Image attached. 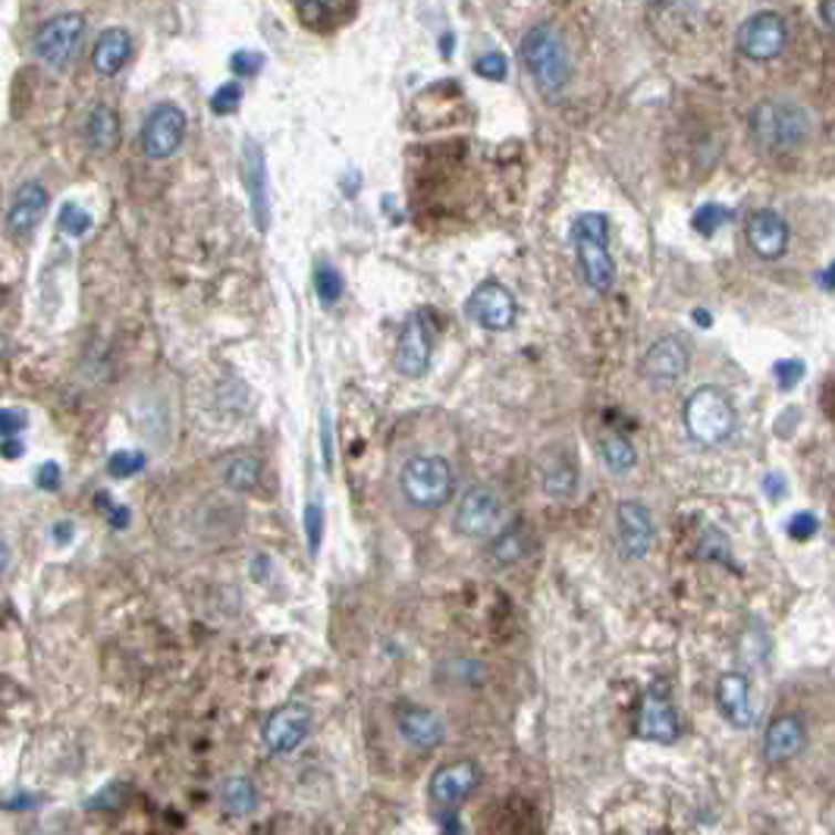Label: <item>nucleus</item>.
Wrapping results in <instances>:
<instances>
[{
	"label": "nucleus",
	"instance_id": "a19ab883",
	"mask_svg": "<svg viewBox=\"0 0 835 835\" xmlns=\"http://www.w3.org/2000/svg\"><path fill=\"white\" fill-rule=\"evenodd\" d=\"M785 531H789L792 541H811L816 531H820V522H816V515H811V512H797V515H792V522H789Z\"/></svg>",
	"mask_w": 835,
	"mask_h": 835
},
{
	"label": "nucleus",
	"instance_id": "423d86ee",
	"mask_svg": "<svg viewBox=\"0 0 835 835\" xmlns=\"http://www.w3.org/2000/svg\"><path fill=\"white\" fill-rule=\"evenodd\" d=\"M85 39V17L82 13H58L44 20L32 35V54L48 66L63 73L73 60Z\"/></svg>",
	"mask_w": 835,
	"mask_h": 835
},
{
	"label": "nucleus",
	"instance_id": "7c9ffc66",
	"mask_svg": "<svg viewBox=\"0 0 835 835\" xmlns=\"http://www.w3.org/2000/svg\"><path fill=\"white\" fill-rule=\"evenodd\" d=\"M314 290H317V299H321V305H336L340 299H343V292H346V283H343V273L336 271L333 264H317V271H314Z\"/></svg>",
	"mask_w": 835,
	"mask_h": 835
},
{
	"label": "nucleus",
	"instance_id": "6e6552de",
	"mask_svg": "<svg viewBox=\"0 0 835 835\" xmlns=\"http://www.w3.org/2000/svg\"><path fill=\"white\" fill-rule=\"evenodd\" d=\"M500 522H503V497L487 484L468 487L452 512V531L468 541L493 534Z\"/></svg>",
	"mask_w": 835,
	"mask_h": 835
},
{
	"label": "nucleus",
	"instance_id": "7ed1b4c3",
	"mask_svg": "<svg viewBox=\"0 0 835 835\" xmlns=\"http://www.w3.org/2000/svg\"><path fill=\"white\" fill-rule=\"evenodd\" d=\"M572 246H575V261L587 290L609 292L616 286V261L609 252V217L587 211L575 217L572 223Z\"/></svg>",
	"mask_w": 835,
	"mask_h": 835
},
{
	"label": "nucleus",
	"instance_id": "f257e3e1",
	"mask_svg": "<svg viewBox=\"0 0 835 835\" xmlns=\"http://www.w3.org/2000/svg\"><path fill=\"white\" fill-rule=\"evenodd\" d=\"M522 63L534 88L553 101L568 88L572 82V51L565 35L550 20L534 22L522 35Z\"/></svg>",
	"mask_w": 835,
	"mask_h": 835
},
{
	"label": "nucleus",
	"instance_id": "20e7f679",
	"mask_svg": "<svg viewBox=\"0 0 835 835\" xmlns=\"http://www.w3.org/2000/svg\"><path fill=\"white\" fill-rule=\"evenodd\" d=\"M399 490L403 500L418 512H437L452 500L456 490V471L449 466V459L434 456V452H418L406 459V466L399 471Z\"/></svg>",
	"mask_w": 835,
	"mask_h": 835
},
{
	"label": "nucleus",
	"instance_id": "e433bc0d",
	"mask_svg": "<svg viewBox=\"0 0 835 835\" xmlns=\"http://www.w3.org/2000/svg\"><path fill=\"white\" fill-rule=\"evenodd\" d=\"M474 73L481 79H490V82H505L509 76V60L500 51H484L474 60Z\"/></svg>",
	"mask_w": 835,
	"mask_h": 835
},
{
	"label": "nucleus",
	"instance_id": "58836bf2",
	"mask_svg": "<svg viewBox=\"0 0 835 835\" xmlns=\"http://www.w3.org/2000/svg\"><path fill=\"white\" fill-rule=\"evenodd\" d=\"M801 377H804V362L801 358H785V362L776 365V384L782 393L795 389L801 384Z\"/></svg>",
	"mask_w": 835,
	"mask_h": 835
},
{
	"label": "nucleus",
	"instance_id": "c03bdc74",
	"mask_svg": "<svg viewBox=\"0 0 835 835\" xmlns=\"http://www.w3.org/2000/svg\"><path fill=\"white\" fill-rule=\"evenodd\" d=\"M321 447H324V462H327V468H333V437L327 415H321Z\"/></svg>",
	"mask_w": 835,
	"mask_h": 835
},
{
	"label": "nucleus",
	"instance_id": "dca6fc26",
	"mask_svg": "<svg viewBox=\"0 0 835 835\" xmlns=\"http://www.w3.org/2000/svg\"><path fill=\"white\" fill-rule=\"evenodd\" d=\"M481 770L471 760H452L443 763L434 776H430L428 797L434 801L437 811H452L478 789Z\"/></svg>",
	"mask_w": 835,
	"mask_h": 835
},
{
	"label": "nucleus",
	"instance_id": "a18cd8bd",
	"mask_svg": "<svg viewBox=\"0 0 835 835\" xmlns=\"http://www.w3.org/2000/svg\"><path fill=\"white\" fill-rule=\"evenodd\" d=\"M73 534H76L73 522H54V525H51V541H54V544H60V546L70 544V541H73Z\"/></svg>",
	"mask_w": 835,
	"mask_h": 835
},
{
	"label": "nucleus",
	"instance_id": "c85d7f7f",
	"mask_svg": "<svg viewBox=\"0 0 835 835\" xmlns=\"http://www.w3.org/2000/svg\"><path fill=\"white\" fill-rule=\"evenodd\" d=\"M220 801L233 814H249L258 807V789L249 776H230L220 789Z\"/></svg>",
	"mask_w": 835,
	"mask_h": 835
},
{
	"label": "nucleus",
	"instance_id": "9b49d317",
	"mask_svg": "<svg viewBox=\"0 0 835 835\" xmlns=\"http://www.w3.org/2000/svg\"><path fill=\"white\" fill-rule=\"evenodd\" d=\"M691 365V346L679 333H666L660 340H654L641 358V374L647 384L669 387L688 374Z\"/></svg>",
	"mask_w": 835,
	"mask_h": 835
},
{
	"label": "nucleus",
	"instance_id": "412c9836",
	"mask_svg": "<svg viewBox=\"0 0 835 835\" xmlns=\"http://www.w3.org/2000/svg\"><path fill=\"white\" fill-rule=\"evenodd\" d=\"M717 703L719 713L729 719L735 729H751L758 719V707L751 698V681L744 679L741 672H726L717 681Z\"/></svg>",
	"mask_w": 835,
	"mask_h": 835
},
{
	"label": "nucleus",
	"instance_id": "393cba45",
	"mask_svg": "<svg viewBox=\"0 0 835 835\" xmlns=\"http://www.w3.org/2000/svg\"><path fill=\"white\" fill-rule=\"evenodd\" d=\"M531 550V525L525 519H515L505 528H500V534L490 541V563L509 568V565L522 563Z\"/></svg>",
	"mask_w": 835,
	"mask_h": 835
},
{
	"label": "nucleus",
	"instance_id": "f8f14e48",
	"mask_svg": "<svg viewBox=\"0 0 835 835\" xmlns=\"http://www.w3.org/2000/svg\"><path fill=\"white\" fill-rule=\"evenodd\" d=\"M311 732V710L309 703H283L280 710H273L264 729H261V741L271 751L273 758H286L292 751L302 748V741L309 739Z\"/></svg>",
	"mask_w": 835,
	"mask_h": 835
},
{
	"label": "nucleus",
	"instance_id": "39448f33",
	"mask_svg": "<svg viewBox=\"0 0 835 835\" xmlns=\"http://www.w3.org/2000/svg\"><path fill=\"white\" fill-rule=\"evenodd\" d=\"M681 421H685V430H688V437L695 443H700V447H719L735 430V408L729 403L726 389L707 384V387H698L685 399Z\"/></svg>",
	"mask_w": 835,
	"mask_h": 835
},
{
	"label": "nucleus",
	"instance_id": "a878e982",
	"mask_svg": "<svg viewBox=\"0 0 835 835\" xmlns=\"http://www.w3.org/2000/svg\"><path fill=\"white\" fill-rule=\"evenodd\" d=\"M82 136H85V145H88L92 152H111L119 138L117 111H114L111 104H95V107L88 111V117H85Z\"/></svg>",
	"mask_w": 835,
	"mask_h": 835
},
{
	"label": "nucleus",
	"instance_id": "c756f323",
	"mask_svg": "<svg viewBox=\"0 0 835 835\" xmlns=\"http://www.w3.org/2000/svg\"><path fill=\"white\" fill-rule=\"evenodd\" d=\"M22 430H25V411L22 408H3L0 411V440H3V459H20L25 452L22 443Z\"/></svg>",
	"mask_w": 835,
	"mask_h": 835
},
{
	"label": "nucleus",
	"instance_id": "6ab92c4d",
	"mask_svg": "<svg viewBox=\"0 0 835 835\" xmlns=\"http://www.w3.org/2000/svg\"><path fill=\"white\" fill-rule=\"evenodd\" d=\"M396 729H399V735H403L408 748H415V751H434L447 739L443 717L437 710H430V707H418V703H408L396 713Z\"/></svg>",
	"mask_w": 835,
	"mask_h": 835
},
{
	"label": "nucleus",
	"instance_id": "5701e85b",
	"mask_svg": "<svg viewBox=\"0 0 835 835\" xmlns=\"http://www.w3.org/2000/svg\"><path fill=\"white\" fill-rule=\"evenodd\" d=\"M133 58V39L126 29L119 25H111L104 29L95 41V51H92V66H95L97 76H117L119 70L129 63Z\"/></svg>",
	"mask_w": 835,
	"mask_h": 835
},
{
	"label": "nucleus",
	"instance_id": "3c124183",
	"mask_svg": "<svg viewBox=\"0 0 835 835\" xmlns=\"http://www.w3.org/2000/svg\"><path fill=\"white\" fill-rule=\"evenodd\" d=\"M826 411H829V418H835V387H829L826 393Z\"/></svg>",
	"mask_w": 835,
	"mask_h": 835
},
{
	"label": "nucleus",
	"instance_id": "0eeeda50",
	"mask_svg": "<svg viewBox=\"0 0 835 835\" xmlns=\"http://www.w3.org/2000/svg\"><path fill=\"white\" fill-rule=\"evenodd\" d=\"M186 133H189V119L182 114V107L174 101H160L145 114V123H142V136H138L142 155L148 160H170L182 148Z\"/></svg>",
	"mask_w": 835,
	"mask_h": 835
},
{
	"label": "nucleus",
	"instance_id": "72a5a7b5",
	"mask_svg": "<svg viewBox=\"0 0 835 835\" xmlns=\"http://www.w3.org/2000/svg\"><path fill=\"white\" fill-rule=\"evenodd\" d=\"M58 223H60V233L79 239V236H85L88 230H92V215H88L82 205H76V201H66V205L60 208Z\"/></svg>",
	"mask_w": 835,
	"mask_h": 835
},
{
	"label": "nucleus",
	"instance_id": "37998d69",
	"mask_svg": "<svg viewBox=\"0 0 835 835\" xmlns=\"http://www.w3.org/2000/svg\"><path fill=\"white\" fill-rule=\"evenodd\" d=\"M35 481H39L41 490H51V493H54V490H60V466H58V462H44V466L39 468V478H35Z\"/></svg>",
	"mask_w": 835,
	"mask_h": 835
},
{
	"label": "nucleus",
	"instance_id": "603ef678",
	"mask_svg": "<svg viewBox=\"0 0 835 835\" xmlns=\"http://www.w3.org/2000/svg\"><path fill=\"white\" fill-rule=\"evenodd\" d=\"M695 321H700V327H710V314L707 311H695Z\"/></svg>",
	"mask_w": 835,
	"mask_h": 835
},
{
	"label": "nucleus",
	"instance_id": "49530a36",
	"mask_svg": "<svg viewBox=\"0 0 835 835\" xmlns=\"http://www.w3.org/2000/svg\"><path fill=\"white\" fill-rule=\"evenodd\" d=\"M32 804H35V797L29 792H17V795L7 797V811H29Z\"/></svg>",
	"mask_w": 835,
	"mask_h": 835
},
{
	"label": "nucleus",
	"instance_id": "8fccbe9b",
	"mask_svg": "<svg viewBox=\"0 0 835 835\" xmlns=\"http://www.w3.org/2000/svg\"><path fill=\"white\" fill-rule=\"evenodd\" d=\"M820 283H823L826 290H835V264H833V268H826V271H823Z\"/></svg>",
	"mask_w": 835,
	"mask_h": 835
},
{
	"label": "nucleus",
	"instance_id": "aec40b11",
	"mask_svg": "<svg viewBox=\"0 0 835 835\" xmlns=\"http://www.w3.org/2000/svg\"><path fill=\"white\" fill-rule=\"evenodd\" d=\"M744 239L751 246V252L763 261H776L789 249V223L785 217L776 215L773 208H760L751 215L744 227Z\"/></svg>",
	"mask_w": 835,
	"mask_h": 835
},
{
	"label": "nucleus",
	"instance_id": "4be33fe9",
	"mask_svg": "<svg viewBox=\"0 0 835 835\" xmlns=\"http://www.w3.org/2000/svg\"><path fill=\"white\" fill-rule=\"evenodd\" d=\"M804 748V722L795 713H782L770 726L763 735V758L770 763H782L792 760Z\"/></svg>",
	"mask_w": 835,
	"mask_h": 835
},
{
	"label": "nucleus",
	"instance_id": "4c0bfd02",
	"mask_svg": "<svg viewBox=\"0 0 835 835\" xmlns=\"http://www.w3.org/2000/svg\"><path fill=\"white\" fill-rule=\"evenodd\" d=\"M302 522H305V541H309L311 556H314L321 550V541H324V509L314 503V500H309Z\"/></svg>",
	"mask_w": 835,
	"mask_h": 835
},
{
	"label": "nucleus",
	"instance_id": "f704fd0d",
	"mask_svg": "<svg viewBox=\"0 0 835 835\" xmlns=\"http://www.w3.org/2000/svg\"><path fill=\"white\" fill-rule=\"evenodd\" d=\"M355 7H346V3H321V0H305V3H295V13L302 20L309 22L311 29H321L324 22L331 20L333 13H352Z\"/></svg>",
	"mask_w": 835,
	"mask_h": 835
},
{
	"label": "nucleus",
	"instance_id": "c9c22d12",
	"mask_svg": "<svg viewBox=\"0 0 835 835\" xmlns=\"http://www.w3.org/2000/svg\"><path fill=\"white\" fill-rule=\"evenodd\" d=\"M239 107H242V85L239 82H223L211 95V114L217 117H233Z\"/></svg>",
	"mask_w": 835,
	"mask_h": 835
},
{
	"label": "nucleus",
	"instance_id": "b1692460",
	"mask_svg": "<svg viewBox=\"0 0 835 835\" xmlns=\"http://www.w3.org/2000/svg\"><path fill=\"white\" fill-rule=\"evenodd\" d=\"M541 484H544L550 497L572 500L578 493V462L568 452H563V449L546 452L544 468H541Z\"/></svg>",
	"mask_w": 835,
	"mask_h": 835
},
{
	"label": "nucleus",
	"instance_id": "f03ea898",
	"mask_svg": "<svg viewBox=\"0 0 835 835\" xmlns=\"http://www.w3.org/2000/svg\"><path fill=\"white\" fill-rule=\"evenodd\" d=\"M751 138L770 155H795L814 133V117L792 97H763L748 117Z\"/></svg>",
	"mask_w": 835,
	"mask_h": 835
},
{
	"label": "nucleus",
	"instance_id": "bb28decb",
	"mask_svg": "<svg viewBox=\"0 0 835 835\" xmlns=\"http://www.w3.org/2000/svg\"><path fill=\"white\" fill-rule=\"evenodd\" d=\"M597 452H601L603 466L609 468V471H616V474H625V471H632V468L638 466V452L632 447V440L625 434H616V430L603 434L601 443H597Z\"/></svg>",
	"mask_w": 835,
	"mask_h": 835
},
{
	"label": "nucleus",
	"instance_id": "1a4fd4ad",
	"mask_svg": "<svg viewBox=\"0 0 835 835\" xmlns=\"http://www.w3.org/2000/svg\"><path fill=\"white\" fill-rule=\"evenodd\" d=\"M466 311L478 327H484L490 333L512 331L515 321H519V302H515L512 290L505 283H500V280L478 283L474 292H471V299H468Z\"/></svg>",
	"mask_w": 835,
	"mask_h": 835
},
{
	"label": "nucleus",
	"instance_id": "cd10ccee",
	"mask_svg": "<svg viewBox=\"0 0 835 835\" xmlns=\"http://www.w3.org/2000/svg\"><path fill=\"white\" fill-rule=\"evenodd\" d=\"M261 481V459L252 456V452H236L227 459L223 466V484L236 490V493H246V490H254Z\"/></svg>",
	"mask_w": 835,
	"mask_h": 835
},
{
	"label": "nucleus",
	"instance_id": "9d476101",
	"mask_svg": "<svg viewBox=\"0 0 835 835\" xmlns=\"http://www.w3.org/2000/svg\"><path fill=\"white\" fill-rule=\"evenodd\" d=\"M785 41H789L785 20L779 13H770V10L748 17L735 32V48H739L741 58L760 60V63L776 60L785 51Z\"/></svg>",
	"mask_w": 835,
	"mask_h": 835
},
{
	"label": "nucleus",
	"instance_id": "f3484780",
	"mask_svg": "<svg viewBox=\"0 0 835 835\" xmlns=\"http://www.w3.org/2000/svg\"><path fill=\"white\" fill-rule=\"evenodd\" d=\"M635 729L641 739L657 741V744H672L679 739V717H676V707L662 685H654L641 698Z\"/></svg>",
	"mask_w": 835,
	"mask_h": 835
},
{
	"label": "nucleus",
	"instance_id": "79ce46f5",
	"mask_svg": "<svg viewBox=\"0 0 835 835\" xmlns=\"http://www.w3.org/2000/svg\"><path fill=\"white\" fill-rule=\"evenodd\" d=\"M95 505L107 515V522H111V528H117V531H123V528L129 525V509L126 505H117V503H111V497L107 493H97L95 497Z\"/></svg>",
	"mask_w": 835,
	"mask_h": 835
},
{
	"label": "nucleus",
	"instance_id": "ea45409f",
	"mask_svg": "<svg viewBox=\"0 0 835 835\" xmlns=\"http://www.w3.org/2000/svg\"><path fill=\"white\" fill-rule=\"evenodd\" d=\"M261 66H264V54H258V51H236L230 58V70L236 76H258Z\"/></svg>",
	"mask_w": 835,
	"mask_h": 835
},
{
	"label": "nucleus",
	"instance_id": "de8ad7c7",
	"mask_svg": "<svg viewBox=\"0 0 835 835\" xmlns=\"http://www.w3.org/2000/svg\"><path fill=\"white\" fill-rule=\"evenodd\" d=\"M763 487H766V493H770V497H773V500H776V497H782V493H785V481H782V478H779V474H770V478H766V481H763Z\"/></svg>",
	"mask_w": 835,
	"mask_h": 835
},
{
	"label": "nucleus",
	"instance_id": "ddd939ff",
	"mask_svg": "<svg viewBox=\"0 0 835 835\" xmlns=\"http://www.w3.org/2000/svg\"><path fill=\"white\" fill-rule=\"evenodd\" d=\"M242 186L249 195L254 227L261 233H268V227H271V176H268L264 148L254 138H246V145H242Z\"/></svg>",
	"mask_w": 835,
	"mask_h": 835
},
{
	"label": "nucleus",
	"instance_id": "2f4dec72",
	"mask_svg": "<svg viewBox=\"0 0 835 835\" xmlns=\"http://www.w3.org/2000/svg\"><path fill=\"white\" fill-rule=\"evenodd\" d=\"M145 466H148V456L142 449H117L107 459V474L123 481V478H136Z\"/></svg>",
	"mask_w": 835,
	"mask_h": 835
},
{
	"label": "nucleus",
	"instance_id": "09e8293b",
	"mask_svg": "<svg viewBox=\"0 0 835 835\" xmlns=\"http://www.w3.org/2000/svg\"><path fill=\"white\" fill-rule=\"evenodd\" d=\"M816 10H820L823 22H826V25H829V29L835 32V0H826V3H820Z\"/></svg>",
	"mask_w": 835,
	"mask_h": 835
},
{
	"label": "nucleus",
	"instance_id": "a211bd4d",
	"mask_svg": "<svg viewBox=\"0 0 835 835\" xmlns=\"http://www.w3.org/2000/svg\"><path fill=\"white\" fill-rule=\"evenodd\" d=\"M48 189L29 179L22 182L20 189L13 192L10 205H7V233L10 239H29V236L39 230V223L44 220V211H48Z\"/></svg>",
	"mask_w": 835,
	"mask_h": 835
},
{
	"label": "nucleus",
	"instance_id": "4468645a",
	"mask_svg": "<svg viewBox=\"0 0 835 835\" xmlns=\"http://www.w3.org/2000/svg\"><path fill=\"white\" fill-rule=\"evenodd\" d=\"M430 358H434V333H430L428 321L411 314L403 331L396 336V352H393V365L396 370L408 377V380H418L425 377L430 368Z\"/></svg>",
	"mask_w": 835,
	"mask_h": 835
},
{
	"label": "nucleus",
	"instance_id": "2eb2a0df",
	"mask_svg": "<svg viewBox=\"0 0 835 835\" xmlns=\"http://www.w3.org/2000/svg\"><path fill=\"white\" fill-rule=\"evenodd\" d=\"M616 537H619V550L625 560H644L657 537L650 509L638 500H625L616 505Z\"/></svg>",
	"mask_w": 835,
	"mask_h": 835
},
{
	"label": "nucleus",
	"instance_id": "473e14b6",
	"mask_svg": "<svg viewBox=\"0 0 835 835\" xmlns=\"http://www.w3.org/2000/svg\"><path fill=\"white\" fill-rule=\"evenodd\" d=\"M735 217L732 208H726V205H719V201H707V205H700L695 217H691V223H695V230L700 236H713L722 227V223H729Z\"/></svg>",
	"mask_w": 835,
	"mask_h": 835
}]
</instances>
